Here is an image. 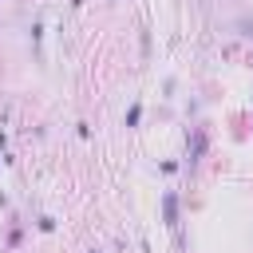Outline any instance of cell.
<instances>
[{
	"label": "cell",
	"mask_w": 253,
	"mask_h": 253,
	"mask_svg": "<svg viewBox=\"0 0 253 253\" xmlns=\"http://www.w3.org/2000/svg\"><path fill=\"white\" fill-rule=\"evenodd\" d=\"M202 150H206V130L198 126V130H194V138H190V150H186V158H190V162H198V158H202Z\"/></svg>",
	"instance_id": "7a4b0ae2"
},
{
	"label": "cell",
	"mask_w": 253,
	"mask_h": 253,
	"mask_svg": "<svg viewBox=\"0 0 253 253\" xmlns=\"http://www.w3.org/2000/svg\"><path fill=\"white\" fill-rule=\"evenodd\" d=\"M91 253H99V249H91Z\"/></svg>",
	"instance_id": "5b68a950"
},
{
	"label": "cell",
	"mask_w": 253,
	"mask_h": 253,
	"mask_svg": "<svg viewBox=\"0 0 253 253\" xmlns=\"http://www.w3.org/2000/svg\"><path fill=\"white\" fill-rule=\"evenodd\" d=\"M162 217H166L170 229L178 225V194H162Z\"/></svg>",
	"instance_id": "6da1fadb"
},
{
	"label": "cell",
	"mask_w": 253,
	"mask_h": 253,
	"mask_svg": "<svg viewBox=\"0 0 253 253\" xmlns=\"http://www.w3.org/2000/svg\"><path fill=\"white\" fill-rule=\"evenodd\" d=\"M40 229H43V233H51V229H55V217H47V213H43V217H40Z\"/></svg>",
	"instance_id": "277c9868"
},
{
	"label": "cell",
	"mask_w": 253,
	"mask_h": 253,
	"mask_svg": "<svg viewBox=\"0 0 253 253\" xmlns=\"http://www.w3.org/2000/svg\"><path fill=\"white\" fill-rule=\"evenodd\" d=\"M138 119H142V103H130L126 107V126H138Z\"/></svg>",
	"instance_id": "3957f363"
}]
</instances>
